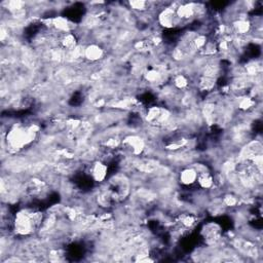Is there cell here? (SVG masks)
<instances>
[{"label":"cell","mask_w":263,"mask_h":263,"mask_svg":"<svg viewBox=\"0 0 263 263\" xmlns=\"http://www.w3.org/2000/svg\"><path fill=\"white\" fill-rule=\"evenodd\" d=\"M199 173L193 166H187L181 169L178 174V182L184 187H190L195 185Z\"/></svg>","instance_id":"52a82bcc"},{"label":"cell","mask_w":263,"mask_h":263,"mask_svg":"<svg viewBox=\"0 0 263 263\" xmlns=\"http://www.w3.org/2000/svg\"><path fill=\"white\" fill-rule=\"evenodd\" d=\"M127 6H128V9H130L133 12L142 14V13H146L149 11L151 3L143 2V0H133V2H128Z\"/></svg>","instance_id":"5bb4252c"},{"label":"cell","mask_w":263,"mask_h":263,"mask_svg":"<svg viewBox=\"0 0 263 263\" xmlns=\"http://www.w3.org/2000/svg\"><path fill=\"white\" fill-rule=\"evenodd\" d=\"M256 106V100L254 97L251 96H241L238 99V103H236V107L239 108V110L243 111V112H249L251 110H253Z\"/></svg>","instance_id":"30bf717a"},{"label":"cell","mask_w":263,"mask_h":263,"mask_svg":"<svg viewBox=\"0 0 263 263\" xmlns=\"http://www.w3.org/2000/svg\"><path fill=\"white\" fill-rule=\"evenodd\" d=\"M157 24L164 29H173L180 24V21L176 16L175 9L172 5L160 10L159 14H157Z\"/></svg>","instance_id":"277c9868"},{"label":"cell","mask_w":263,"mask_h":263,"mask_svg":"<svg viewBox=\"0 0 263 263\" xmlns=\"http://www.w3.org/2000/svg\"><path fill=\"white\" fill-rule=\"evenodd\" d=\"M105 50L98 43H90L83 49V58L90 63H97L104 58Z\"/></svg>","instance_id":"ba28073f"},{"label":"cell","mask_w":263,"mask_h":263,"mask_svg":"<svg viewBox=\"0 0 263 263\" xmlns=\"http://www.w3.org/2000/svg\"><path fill=\"white\" fill-rule=\"evenodd\" d=\"M37 132L38 129L33 124H13L8 128L6 136L8 148L15 152L27 148L36 140Z\"/></svg>","instance_id":"6da1fadb"},{"label":"cell","mask_w":263,"mask_h":263,"mask_svg":"<svg viewBox=\"0 0 263 263\" xmlns=\"http://www.w3.org/2000/svg\"><path fill=\"white\" fill-rule=\"evenodd\" d=\"M196 185L203 190H212L216 185L215 177L210 171L200 173L198 176Z\"/></svg>","instance_id":"9c48e42d"},{"label":"cell","mask_w":263,"mask_h":263,"mask_svg":"<svg viewBox=\"0 0 263 263\" xmlns=\"http://www.w3.org/2000/svg\"><path fill=\"white\" fill-rule=\"evenodd\" d=\"M239 198L232 194V193H227L223 196V200H222V206L225 207V208H235L236 206L239 205Z\"/></svg>","instance_id":"2e32d148"},{"label":"cell","mask_w":263,"mask_h":263,"mask_svg":"<svg viewBox=\"0 0 263 263\" xmlns=\"http://www.w3.org/2000/svg\"><path fill=\"white\" fill-rule=\"evenodd\" d=\"M180 224L183 228L190 229L196 224V217L193 214H183L180 217Z\"/></svg>","instance_id":"9a60e30c"},{"label":"cell","mask_w":263,"mask_h":263,"mask_svg":"<svg viewBox=\"0 0 263 263\" xmlns=\"http://www.w3.org/2000/svg\"><path fill=\"white\" fill-rule=\"evenodd\" d=\"M143 78L146 83L151 84V85H156L162 81L163 74L160 70H157L156 68H151V69H147L143 72Z\"/></svg>","instance_id":"8fae6325"},{"label":"cell","mask_w":263,"mask_h":263,"mask_svg":"<svg viewBox=\"0 0 263 263\" xmlns=\"http://www.w3.org/2000/svg\"><path fill=\"white\" fill-rule=\"evenodd\" d=\"M44 221L42 213L31 209H23L16 213L13 221V230L19 236L31 235Z\"/></svg>","instance_id":"7a4b0ae2"},{"label":"cell","mask_w":263,"mask_h":263,"mask_svg":"<svg viewBox=\"0 0 263 263\" xmlns=\"http://www.w3.org/2000/svg\"><path fill=\"white\" fill-rule=\"evenodd\" d=\"M190 85L189 78L185 74H176L173 78V86L179 91H186Z\"/></svg>","instance_id":"4fadbf2b"},{"label":"cell","mask_w":263,"mask_h":263,"mask_svg":"<svg viewBox=\"0 0 263 263\" xmlns=\"http://www.w3.org/2000/svg\"><path fill=\"white\" fill-rule=\"evenodd\" d=\"M122 148L133 156H140L146 151L145 139L137 134L127 135L121 140Z\"/></svg>","instance_id":"3957f363"},{"label":"cell","mask_w":263,"mask_h":263,"mask_svg":"<svg viewBox=\"0 0 263 263\" xmlns=\"http://www.w3.org/2000/svg\"><path fill=\"white\" fill-rule=\"evenodd\" d=\"M77 38L73 32L66 33L61 35L60 38V44L63 47V49L66 50H74L77 47Z\"/></svg>","instance_id":"7c38bea8"},{"label":"cell","mask_w":263,"mask_h":263,"mask_svg":"<svg viewBox=\"0 0 263 263\" xmlns=\"http://www.w3.org/2000/svg\"><path fill=\"white\" fill-rule=\"evenodd\" d=\"M46 22L49 23L48 27L51 28L52 30H55L56 32L60 33L61 35L70 33L74 29V24L67 18L63 16H57L54 18H49L45 20Z\"/></svg>","instance_id":"8992f818"},{"label":"cell","mask_w":263,"mask_h":263,"mask_svg":"<svg viewBox=\"0 0 263 263\" xmlns=\"http://www.w3.org/2000/svg\"><path fill=\"white\" fill-rule=\"evenodd\" d=\"M91 179L96 183H104L108 178V165L101 160L94 161L89 168Z\"/></svg>","instance_id":"5b68a950"}]
</instances>
